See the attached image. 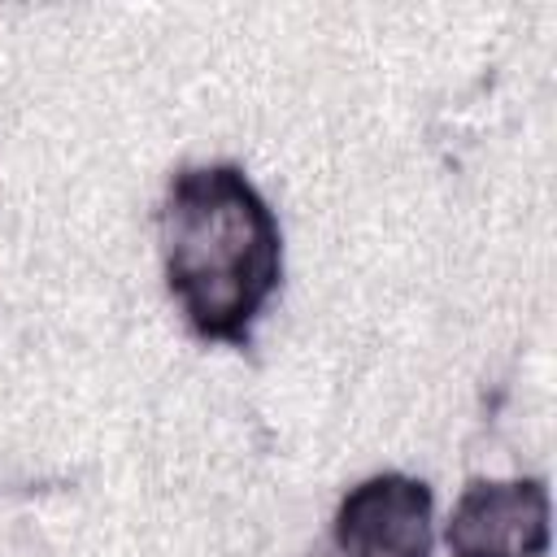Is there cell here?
<instances>
[{"label": "cell", "instance_id": "6da1fadb", "mask_svg": "<svg viewBox=\"0 0 557 557\" xmlns=\"http://www.w3.org/2000/svg\"><path fill=\"white\" fill-rule=\"evenodd\" d=\"M278 222L235 165L174 174L161 205V261L187 322L209 339H244L283 265Z\"/></svg>", "mask_w": 557, "mask_h": 557}, {"label": "cell", "instance_id": "7a4b0ae2", "mask_svg": "<svg viewBox=\"0 0 557 557\" xmlns=\"http://www.w3.org/2000/svg\"><path fill=\"white\" fill-rule=\"evenodd\" d=\"M444 544L453 557H540L548 548V492L535 479H479L461 487Z\"/></svg>", "mask_w": 557, "mask_h": 557}, {"label": "cell", "instance_id": "3957f363", "mask_svg": "<svg viewBox=\"0 0 557 557\" xmlns=\"http://www.w3.org/2000/svg\"><path fill=\"white\" fill-rule=\"evenodd\" d=\"M339 557H426L431 492L409 474H370L335 509Z\"/></svg>", "mask_w": 557, "mask_h": 557}]
</instances>
